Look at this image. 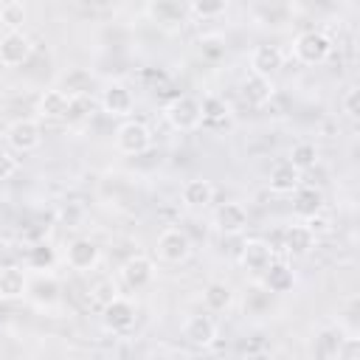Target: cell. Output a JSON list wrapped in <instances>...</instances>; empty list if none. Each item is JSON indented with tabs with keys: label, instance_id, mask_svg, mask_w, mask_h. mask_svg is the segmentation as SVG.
Segmentation results:
<instances>
[{
	"label": "cell",
	"instance_id": "cell-14",
	"mask_svg": "<svg viewBox=\"0 0 360 360\" xmlns=\"http://www.w3.org/2000/svg\"><path fill=\"white\" fill-rule=\"evenodd\" d=\"M68 107H70V93H65L62 87L42 90L39 98H37V115L45 118V121H65Z\"/></svg>",
	"mask_w": 360,
	"mask_h": 360
},
{
	"label": "cell",
	"instance_id": "cell-10",
	"mask_svg": "<svg viewBox=\"0 0 360 360\" xmlns=\"http://www.w3.org/2000/svg\"><path fill=\"white\" fill-rule=\"evenodd\" d=\"M152 278H155V262L143 253H135L121 264V281L129 290H143L152 284Z\"/></svg>",
	"mask_w": 360,
	"mask_h": 360
},
{
	"label": "cell",
	"instance_id": "cell-11",
	"mask_svg": "<svg viewBox=\"0 0 360 360\" xmlns=\"http://www.w3.org/2000/svg\"><path fill=\"white\" fill-rule=\"evenodd\" d=\"M270 262H273V248H270V242H264V239H248V242L242 245V250H239V264H242V270H248V273H253V276H262V273L270 267Z\"/></svg>",
	"mask_w": 360,
	"mask_h": 360
},
{
	"label": "cell",
	"instance_id": "cell-12",
	"mask_svg": "<svg viewBox=\"0 0 360 360\" xmlns=\"http://www.w3.org/2000/svg\"><path fill=\"white\" fill-rule=\"evenodd\" d=\"M98 259H101L98 245H96L93 239H84V236L73 239V242L68 245V250H65V262H68V267H73V270H79V273L93 270V267L98 264Z\"/></svg>",
	"mask_w": 360,
	"mask_h": 360
},
{
	"label": "cell",
	"instance_id": "cell-24",
	"mask_svg": "<svg viewBox=\"0 0 360 360\" xmlns=\"http://www.w3.org/2000/svg\"><path fill=\"white\" fill-rule=\"evenodd\" d=\"M318 158H321V152H318L315 143H309V141H298V143H292L287 160H290L298 172H309V169L318 166Z\"/></svg>",
	"mask_w": 360,
	"mask_h": 360
},
{
	"label": "cell",
	"instance_id": "cell-4",
	"mask_svg": "<svg viewBox=\"0 0 360 360\" xmlns=\"http://www.w3.org/2000/svg\"><path fill=\"white\" fill-rule=\"evenodd\" d=\"M149 146H152V132L143 121L129 118L115 129V149L121 155H143Z\"/></svg>",
	"mask_w": 360,
	"mask_h": 360
},
{
	"label": "cell",
	"instance_id": "cell-35",
	"mask_svg": "<svg viewBox=\"0 0 360 360\" xmlns=\"http://www.w3.org/2000/svg\"><path fill=\"white\" fill-rule=\"evenodd\" d=\"M17 169H20L17 158H14L11 152H0V180L14 177V174H17Z\"/></svg>",
	"mask_w": 360,
	"mask_h": 360
},
{
	"label": "cell",
	"instance_id": "cell-23",
	"mask_svg": "<svg viewBox=\"0 0 360 360\" xmlns=\"http://www.w3.org/2000/svg\"><path fill=\"white\" fill-rule=\"evenodd\" d=\"M202 304L211 309V312H225L231 304H233V290L231 284L225 281H208L202 287Z\"/></svg>",
	"mask_w": 360,
	"mask_h": 360
},
{
	"label": "cell",
	"instance_id": "cell-3",
	"mask_svg": "<svg viewBox=\"0 0 360 360\" xmlns=\"http://www.w3.org/2000/svg\"><path fill=\"white\" fill-rule=\"evenodd\" d=\"M135 304L124 295H115L107 304H101V323L112 335H127L135 326Z\"/></svg>",
	"mask_w": 360,
	"mask_h": 360
},
{
	"label": "cell",
	"instance_id": "cell-34",
	"mask_svg": "<svg viewBox=\"0 0 360 360\" xmlns=\"http://www.w3.org/2000/svg\"><path fill=\"white\" fill-rule=\"evenodd\" d=\"M357 354H360V338L346 335L343 343H340V349H338V357H343V360H354Z\"/></svg>",
	"mask_w": 360,
	"mask_h": 360
},
{
	"label": "cell",
	"instance_id": "cell-36",
	"mask_svg": "<svg viewBox=\"0 0 360 360\" xmlns=\"http://www.w3.org/2000/svg\"><path fill=\"white\" fill-rule=\"evenodd\" d=\"M0 222H3V214H0Z\"/></svg>",
	"mask_w": 360,
	"mask_h": 360
},
{
	"label": "cell",
	"instance_id": "cell-9",
	"mask_svg": "<svg viewBox=\"0 0 360 360\" xmlns=\"http://www.w3.org/2000/svg\"><path fill=\"white\" fill-rule=\"evenodd\" d=\"M135 107V96L132 90L124 84V82H107L104 90H101V110L107 115H115V118H124L129 115Z\"/></svg>",
	"mask_w": 360,
	"mask_h": 360
},
{
	"label": "cell",
	"instance_id": "cell-8",
	"mask_svg": "<svg viewBox=\"0 0 360 360\" xmlns=\"http://www.w3.org/2000/svg\"><path fill=\"white\" fill-rule=\"evenodd\" d=\"M31 39L22 34V31H6L0 37V65L6 68H20L31 59Z\"/></svg>",
	"mask_w": 360,
	"mask_h": 360
},
{
	"label": "cell",
	"instance_id": "cell-26",
	"mask_svg": "<svg viewBox=\"0 0 360 360\" xmlns=\"http://www.w3.org/2000/svg\"><path fill=\"white\" fill-rule=\"evenodd\" d=\"M200 107H202V124H222L231 115V107L222 96H205Z\"/></svg>",
	"mask_w": 360,
	"mask_h": 360
},
{
	"label": "cell",
	"instance_id": "cell-29",
	"mask_svg": "<svg viewBox=\"0 0 360 360\" xmlns=\"http://www.w3.org/2000/svg\"><path fill=\"white\" fill-rule=\"evenodd\" d=\"M231 6V0H191V11L202 20H214L219 14H225Z\"/></svg>",
	"mask_w": 360,
	"mask_h": 360
},
{
	"label": "cell",
	"instance_id": "cell-6",
	"mask_svg": "<svg viewBox=\"0 0 360 360\" xmlns=\"http://www.w3.org/2000/svg\"><path fill=\"white\" fill-rule=\"evenodd\" d=\"M158 256L169 264H183L191 256V239L183 228H166L158 236Z\"/></svg>",
	"mask_w": 360,
	"mask_h": 360
},
{
	"label": "cell",
	"instance_id": "cell-28",
	"mask_svg": "<svg viewBox=\"0 0 360 360\" xmlns=\"http://www.w3.org/2000/svg\"><path fill=\"white\" fill-rule=\"evenodd\" d=\"M90 112H93V98H90L87 93H73V96H70V107H68V118H65V121L76 124V121H84Z\"/></svg>",
	"mask_w": 360,
	"mask_h": 360
},
{
	"label": "cell",
	"instance_id": "cell-1",
	"mask_svg": "<svg viewBox=\"0 0 360 360\" xmlns=\"http://www.w3.org/2000/svg\"><path fill=\"white\" fill-rule=\"evenodd\" d=\"M332 53V39L323 31H301L292 39V56L301 65H323Z\"/></svg>",
	"mask_w": 360,
	"mask_h": 360
},
{
	"label": "cell",
	"instance_id": "cell-15",
	"mask_svg": "<svg viewBox=\"0 0 360 360\" xmlns=\"http://www.w3.org/2000/svg\"><path fill=\"white\" fill-rule=\"evenodd\" d=\"M281 68H284V51L278 45H256L250 51V73L273 79Z\"/></svg>",
	"mask_w": 360,
	"mask_h": 360
},
{
	"label": "cell",
	"instance_id": "cell-2",
	"mask_svg": "<svg viewBox=\"0 0 360 360\" xmlns=\"http://www.w3.org/2000/svg\"><path fill=\"white\" fill-rule=\"evenodd\" d=\"M163 115L180 132H191V129H197L202 124V107H200V98H194V96H177V98H172L166 104Z\"/></svg>",
	"mask_w": 360,
	"mask_h": 360
},
{
	"label": "cell",
	"instance_id": "cell-30",
	"mask_svg": "<svg viewBox=\"0 0 360 360\" xmlns=\"http://www.w3.org/2000/svg\"><path fill=\"white\" fill-rule=\"evenodd\" d=\"M340 107H343V112H346L349 121H357L360 118V90L357 87H349L343 93V98H340Z\"/></svg>",
	"mask_w": 360,
	"mask_h": 360
},
{
	"label": "cell",
	"instance_id": "cell-20",
	"mask_svg": "<svg viewBox=\"0 0 360 360\" xmlns=\"http://www.w3.org/2000/svg\"><path fill=\"white\" fill-rule=\"evenodd\" d=\"M273 96H276V84H273L270 76H256V73H250V76L242 82V98H245L250 107H264Z\"/></svg>",
	"mask_w": 360,
	"mask_h": 360
},
{
	"label": "cell",
	"instance_id": "cell-19",
	"mask_svg": "<svg viewBox=\"0 0 360 360\" xmlns=\"http://www.w3.org/2000/svg\"><path fill=\"white\" fill-rule=\"evenodd\" d=\"M180 200H183V205L191 208V211L208 208V205L214 202V183H211V180H202V177L186 180L183 188H180Z\"/></svg>",
	"mask_w": 360,
	"mask_h": 360
},
{
	"label": "cell",
	"instance_id": "cell-17",
	"mask_svg": "<svg viewBox=\"0 0 360 360\" xmlns=\"http://www.w3.org/2000/svg\"><path fill=\"white\" fill-rule=\"evenodd\" d=\"M301 174H304V172H298V169L284 158V160H276V163L270 166V172H267V186H270L273 194H292L295 186L301 183Z\"/></svg>",
	"mask_w": 360,
	"mask_h": 360
},
{
	"label": "cell",
	"instance_id": "cell-32",
	"mask_svg": "<svg viewBox=\"0 0 360 360\" xmlns=\"http://www.w3.org/2000/svg\"><path fill=\"white\" fill-rule=\"evenodd\" d=\"M115 295H118V287H115L112 278H101V281L93 287V298H96L98 304H107V301L115 298Z\"/></svg>",
	"mask_w": 360,
	"mask_h": 360
},
{
	"label": "cell",
	"instance_id": "cell-31",
	"mask_svg": "<svg viewBox=\"0 0 360 360\" xmlns=\"http://www.w3.org/2000/svg\"><path fill=\"white\" fill-rule=\"evenodd\" d=\"M28 262H31V267H37V270H48V267L53 264V248H51V245H34Z\"/></svg>",
	"mask_w": 360,
	"mask_h": 360
},
{
	"label": "cell",
	"instance_id": "cell-18",
	"mask_svg": "<svg viewBox=\"0 0 360 360\" xmlns=\"http://www.w3.org/2000/svg\"><path fill=\"white\" fill-rule=\"evenodd\" d=\"M28 292V273L20 264L0 267V301H17Z\"/></svg>",
	"mask_w": 360,
	"mask_h": 360
},
{
	"label": "cell",
	"instance_id": "cell-21",
	"mask_svg": "<svg viewBox=\"0 0 360 360\" xmlns=\"http://www.w3.org/2000/svg\"><path fill=\"white\" fill-rule=\"evenodd\" d=\"M292 211L298 214V217H312V214H318V211H323V191L321 188H315V186H295V191H292Z\"/></svg>",
	"mask_w": 360,
	"mask_h": 360
},
{
	"label": "cell",
	"instance_id": "cell-5",
	"mask_svg": "<svg viewBox=\"0 0 360 360\" xmlns=\"http://www.w3.org/2000/svg\"><path fill=\"white\" fill-rule=\"evenodd\" d=\"M6 143L14 152H34L42 143V127L37 118H17L6 127Z\"/></svg>",
	"mask_w": 360,
	"mask_h": 360
},
{
	"label": "cell",
	"instance_id": "cell-33",
	"mask_svg": "<svg viewBox=\"0 0 360 360\" xmlns=\"http://www.w3.org/2000/svg\"><path fill=\"white\" fill-rule=\"evenodd\" d=\"M304 222H307V228H309L315 236H323V233H329V231H332V225H329V217H326L323 211H318V214L307 217Z\"/></svg>",
	"mask_w": 360,
	"mask_h": 360
},
{
	"label": "cell",
	"instance_id": "cell-13",
	"mask_svg": "<svg viewBox=\"0 0 360 360\" xmlns=\"http://www.w3.org/2000/svg\"><path fill=\"white\" fill-rule=\"evenodd\" d=\"M214 228L225 236H236L248 228V208L242 202H222L214 211Z\"/></svg>",
	"mask_w": 360,
	"mask_h": 360
},
{
	"label": "cell",
	"instance_id": "cell-16",
	"mask_svg": "<svg viewBox=\"0 0 360 360\" xmlns=\"http://www.w3.org/2000/svg\"><path fill=\"white\" fill-rule=\"evenodd\" d=\"M318 236L307 228V222H295V225H287L284 233H281V248L287 256H307L312 253Z\"/></svg>",
	"mask_w": 360,
	"mask_h": 360
},
{
	"label": "cell",
	"instance_id": "cell-27",
	"mask_svg": "<svg viewBox=\"0 0 360 360\" xmlns=\"http://www.w3.org/2000/svg\"><path fill=\"white\" fill-rule=\"evenodd\" d=\"M343 338H346V332H343L340 326H326V329L318 335L321 354H326V357H338V349H340Z\"/></svg>",
	"mask_w": 360,
	"mask_h": 360
},
{
	"label": "cell",
	"instance_id": "cell-25",
	"mask_svg": "<svg viewBox=\"0 0 360 360\" xmlns=\"http://www.w3.org/2000/svg\"><path fill=\"white\" fill-rule=\"evenodd\" d=\"M25 20H28V8L22 0H6L0 6V25L6 31H22Z\"/></svg>",
	"mask_w": 360,
	"mask_h": 360
},
{
	"label": "cell",
	"instance_id": "cell-7",
	"mask_svg": "<svg viewBox=\"0 0 360 360\" xmlns=\"http://www.w3.org/2000/svg\"><path fill=\"white\" fill-rule=\"evenodd\" d=\"M217 338H219V326L211 315L200 312V315H188L183 321V340L186 343H191L197 349H208L217 343Z\"/></svg>",
	"mask_w": 360,
	"mask_h": 360
},
{
	"label": "cell",
	"instance_id": "cell-22",
	"mask_svg": "<svg viewBox=\"0 0 360 360\" xmlns=\"http://www.w3.org/2000/svg\"><path fill=\"white\" fill-rule=\"evenodd\" d=\"M262 281H264V287H267L270 292L284 295V292H290V290L295 287V273H292V267L284 264V262H270V267L262 273Z\"/></svg>",
	"mask_w": 360,
	"mask_h": 360
}]
</instances>
